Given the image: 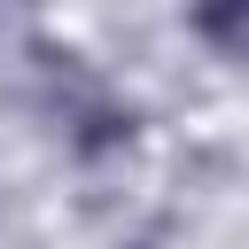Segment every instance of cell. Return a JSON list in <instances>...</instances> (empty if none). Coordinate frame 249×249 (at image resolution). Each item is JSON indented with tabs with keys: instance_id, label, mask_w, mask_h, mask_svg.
Returning a JSON list of instances; mask_svg holds the SVG:
<instances>
[]
</instances>
